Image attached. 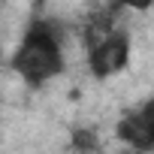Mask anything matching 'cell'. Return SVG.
<instances>
[{
    "mask_svg": "<svg viewBox=\"0 0 154 154\" xmlns=\"http://www.w3.org/2000/svg\"><path fill=\"white\" fill-rule=\"evenodd\" d=\"M12 72L27 88H42L45 82L57 79L63 72V45H60V33L51 21L36 18L24 30V36L12 54Z\"/></svg>",
    "mask_w": 154,
    "mask_h": 154,
    "instance_id": "1",
    "label": "cell"
},
{
    "mask_svg": "<svg viewBox=\"0 0 154 154\" xmlns=\"http://www.w3.org/2000/svg\"><path fill=\"white\" fill-rule=\"evenodd\" d=\"M130 36L127 30H109L106 36H100L97 42L88 45V72L94 75L97 82H106L112 75H121L127 66H130Z\"/></svg>",
    "mask_w": 154,
    "mask_h": 154,
    "instance_id": "2",
    "label": "cell"
},
{
    "mask_svg": "<svg viewBox=\"0 0 154 154\" xmlns=\"http://www.w3.org/2000/svg\"><path fill=\"white\" fill-rule=\"evenodd\" d=\"M115 136L136 154H151L154 151V97L142 100L139 106L127 109L118 124H115Z\"/></svg>",
    "mask_w": 154,
    "mask_h": 154,
    "instance_id": "3",
    "label": "cell"
},
{
    "mask_svg": "<svg viewBox=\"0 0 154 154\" xmlns=\"http://www.w3.org/2000/svg\"><path fill=\"white\" fill-rule=\"evenodd\" d=\"M72 148L75 151H82V154H88V151H94L97 148V130L94 127H79V130H75L72 133Z\"/></svg>",
    "mask_w": 154,
    "mask_h": 154,
    "instance_id": "4",
    "label": "cell"
},
{
    "mask_svg": "<svg viewBox=\"0 0 154 154\" xmlns=\"http://www.w3.org/2000/svg\"><path fill=\"white\" fill-rule=\"evenodd\" d=\"M115 6H121V9H133V12H145V9H151L154 6V0H112Z\"/></svg>",
    "mask_w": 154,
    "mask_h": 154,
    "instance_id": "5",
    "label": "cell"
},
{
    "mask_svg": "<svg viewBox=\"0 0 154 154\" xmlns=\"http://www.w3.org/2000/svg\"><path fill=\"white\" fill-rule=\"evenodd\" d=\"M0 60H3V42H0Z\"/></svg>",
    "mask_w": 154,
    "mask_h": 154,
    "instance_id": "6",
    "label": "cell"
}]
</instances>
